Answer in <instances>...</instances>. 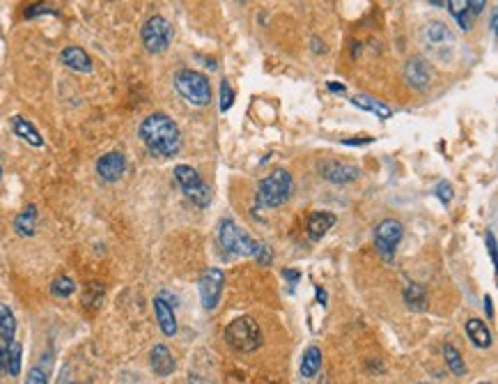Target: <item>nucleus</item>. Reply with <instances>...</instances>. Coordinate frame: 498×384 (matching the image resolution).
Returning <instances> with one entry per match:
<instances>
[{"instance_id": "7", "label": "nucleus", "mask_w": 498, "mask_h": 384, "mask_svg": "<svg viewBox=\"0 0 498 384\" xmlns=\"http://www.w3.org/2000/svg\"><path fill=\"white\" fill-rule=\"evenodd\" d=\"M175 179L181 186V191L186 193V198L193 200V205L207 207L211 202V189L204 184V179L197 175L195 168L186 166V163H179V166H175Z\"/></svg>"}, {"instance_id": "16", "label": "nucleus", "mask_w": 498, "mask_h": 384, "mask_svg": "<svg viewBox=\"0 0 498 384\" xmlns=\"http://www.w3.org/2000/svg\"><path fill=\"white\" fill-rule=\"evenodd\" d=\"M154 316H156V323H159L163 336L177 334V318H175V311H172V304H168V300H163L161 295L154 300Z\"/></svg>"}, {"instance_id": "24", "label": "nucleus", "mask_w": 498, "mask_h": 384, "mask_svg": "<svg viewBox=\"0 0 498 384\" xmlns=\"http://www.w3.org/2000/svg\"><path fill=\"white\" fill-rule=\"evenodd\" d=\"M469 3L471 0H448V12L453 14L462 30H471L473 23V19L469 17Z\"/></svg>"}, {"instance_id": "23", "label": "nucleus", "mask_w": 498, "mask_h": 384, "mask_svg": "<svg viewBox=\"0 0 498 384\" xmlns=\"http://www.w3.org/2000/svg\"><path fill=\"white\" fill-rule=\"evenodd\" d=\"M322 368V350L317 346H310L301 357V378L312 380Z\"/></svg>"}, {"instance_id": "31", "label": "nucleus", "mask_w": 498, "mask_h": 384, "mask_svg": "<svg viewBox=\"0 0 498 384\" xmlns=\"http://www.w3.org/2000/svg\"><path fill=\"white\" fill-rule=\"evenodd\" d=\"M434 193H437V198L444 202V205H450V200H453V186H450L448 179H441L437 184V189H434Z\"/></svg>"}, {"instance_id": "22", "label": "nucleus", "mask_w": 498, "mask_h": 384, "mask_svg": "<svg viewBox=\"0 0 498 384\" xmlns=\"http://www.w3.org/2000/svg\"><path fill=\"white\" fill-rule=\"evenodd\" d=\"M402 300H405L409 311H425L427 309V290L421 283H409L402 293Z\"/></svg>"}, {"instance_id": "10", "label": "nucleus", "mask_w": 498, "mask_h": 384, "mask_svg": "<svg viewBox=\"0 0 498 384\" xmlns=\"http://www.w3.org/2000/svg\"><path fill=\"white\" fill-rule=\"evenodd\" d=\"M223 286H225V274L218 267H209L202 274L197 288H200V300H202L204 311H213L218 307L220 295H223Z\"/></svg>"}, {"instance_id": "37", "label": "nucleus", "mask_w": 498, "mask_h": 384, "mask_svg": "<svg viewBox=\"0 0 498 384\" xmlns=\"http://www.w3.org/2000/svg\"><path fill=\"white\" fill-rule=\"evenodd\" d=\"M485 313H487V318H494V309H492V297H485Z\"/></svg>"}, {"instance_id": "21", "label": "nucleus", "mask_w": 498, "mask_h": 384, "mask_svg": "<svg viewBox=\"0 0 498 384\" xmlns=\"http://www.w3.org/2000/svg\"><path fill=\"white\" fill-rule=\"evenodd\" d=\"M14 230H17L21 237H33L37 230V207L28 205L23 212H19L17 219H14Z\"/></svg>"}, {"instance_id": "1", "label": "nucleus", "mask_w": 498, "mask_h": 384, "mask_svg": "<svg viewBox=\"0 0 498 384\" xmlns=\"http://www.w3.org/2000/svg\"><path fill=\"white\" fill-rule=\"evenodd\" d=\"M140 140L145 143L147 152L159 159H170L181 150V131L170 115L152 113L140 122Z\"/></svg>"}, {"instance_id": "25", "label": "nucleus", "mask_w": 498, "mask_h": 384, "mask_svg": "<svg viewBox=\"0 0 498 384\" xmlns=\"http://www.w3.org/2000/svg\"><path fill=\"white\" fill-rule=\"evenodd\" d=\"M21 359H23V348L19 341H10V348H7V362H5V371L17 378L21 375Z\"/></svg>"}, {"instance_id": "33", "label": "nucleus", "mask_w": 498, "mask_h": 384, "mask_svg": "<svg viewBox=\"0 0 498 384\" xmlns=\"http://www.w3.org/2000/svg\"><path fill=\"white\" fill-rule=\"evenodd\" d=\"M39 14H58L55 10H51V7H46V5H35V7H30V10H26V17L28 19H33V17H39Z\"/></svg>"}, {"instance_id": "30", "label": "nucleus", "mask_w": 498, "mask_h": 384, "mask_svg": "<svg viewBox=\"0 0 498 384\" xmlns=\"http://www.w3.org/2000/svg\"><path fill=\"white\" fill-rule=\"evenodd\" d=\"M26 384H49V371L42 366H35L28 371V378H26Z\"/></svg>"}, {"instance_id": "8", "label": "nucleus", "mask_w": 498, "mask_h": 384, "mask_svg": "<svg viewBox=\"0 0 498 384\" xmlns=\"http://www.w3.org/2000/svg\"><path fill=\"white\" fill-rule=\"evenodd\" d=\"M142 44L149 53H163L168 51V46L172 44V26L168 19L163 17H149L145 21V26L140 30Z\"/></svg>"}, {"instance_id": "38", "label": "nucleus", "mask_w": 498, "mask_h": 384, "mask_svg": "<svg viewBox=\"0 0 498 384\" xmlns=\"http://www.w3.org/2000/svg\"><path fill=\"white\" fill-rule=\"evenodd\" d=\"M329 90L331 92H345V85L338 81H329Z\"/></svg>"}, {"instance_id": "39", "label": "nucleus", "mask_w": 498, "mask_h": 384, "mask_svg": "<svg viewBox=\"0 0 498 384\" xmlns=\"http://www.w3.org/2000/svg\"><path fill=\"white\" fill-rule=\"evenodd\" d=\"M188 384H207V382H204V380L200 378V375L191 373V375H188Z\"/></svg>"}, {"instance_id": "45", "label": "nucleus", "mask_w": 498, "mask_h": 384, "mask_svg": "<svg viewBox=\"0 0 498 384\" xmlns=\"http://www.w3.org/2000/svg\"><path fill=\"white\" fill-rule=\"evenodd\" d=\"M421 384H427V382H421Z\"/></svg>"}, {"instance_id": "34", "label": "nucleus", "mask_w": 498, "mask_h": 384, "mask_svg": "<svg viewBox=\"0 0 498 384\" xmlns=\"http://www.w3.org/2000/svg\"><path fill=\"white\" fill-rule=\"evenodd\" d=\"M487 249H489V258H492V265H496V237L492 230H487Z\"/></svg>"}, {"instance_id": "9", "label": "nucleus", "mask_w": 498, "mask_h": 384, "mask_svg": "<svg viewBox=\"0 0 498 384\" xmlns=\"http://www.w3.org/2000/svg\"><path fill=\"white\" fill-rule=\"evenodd\" d=\"M402 235H405V226H402L398 219H384L382 223L377 226L375 230V246L377 253L384 258V260H393L395 251H398Z\"/></svg>"}, {"instance_id": "28", "label": "nucleus", "mask_w": 498, "mask_h": 384, "mask_svg": "<svg viewBox=\"0 0 498 384\" xmlns=\"http://www.w3.org/2000/svg\"><path fill=\"white\" fill-rule=\"evenodd\" d=\"M51 293L55 297H60V300H67V297H71V295L76 293V283L69 276H58V279L53 281Z\"/></svg>"}, {"instance_id": "41", "label": "nucleus", "mask_w": 498, "mask_h": 384, "mask_svg": "<svg viewBox=\"0 0 498 384\" xmlns=\"http://www.w3.org/2000/svg\"><path fill=\"white\" fill-rule=\"evenodd\" d=\"M446 0H432V5H444Z\"/></svg>"}, {"instance_id": "11", "label": "nucleus", "mask_w": 498, "mask_h": 384, "mask_svg": "<svg viewBox=\"0 0 498 384\" xmlns=\"http://www.w3.org/2000/svg\"><path fill=\"white\" fill-rule=\"evenodd\" d=\"M319 175L331 184H349L361 177V170L345 161H322Z\"/></svg>"}, {"instance_id": "44", "label": "nucleus", "mask_w": 498, "mask_h": 384, "mask_svg": "<svg viewBox=\"0 0 498 384\" xmlns=\"http://www.w3.org/2000/svg\"><path fill=\"white\" fill-rule=\"evenodd\" d=\"M478 384H492V382H478Z\"/></svg>"}, {"instance_id": "19", "label": "nucleus", "mask_w": 498, "mask_h": 384, "mask_svg": "<svg viewBox=\"0 0 498 384\" xmlns=\"http://www.w3.org/2000/svg\"><path fill=\"white\" fill-rule=\"evenodd\" d=\"M12 129H14V134L26 140L28 145H33V147H42V145H44L42 134H39V131L35 129V124L28 122L26 117L14 115V117H12Z\"/></svg>"}, {"instance_id": "14", "label": "nucleus", "mask_w": 498, "mask_h": 384, "mask_svg": "<svg viewBox=\"0 0 498 384\" xmlns=\"http://www.w3.org/2000/svg\"><path fill=\"white\" fill-rule=\"evenodd\" d=\"M149 366H152V371L159 375V378H168V375L175 373V357H172V352L165 348V346H154L152 352H149Z\"/></svg>"}, {"instance_id": "32", "label": "nucleus", "mask_w": 498, "mask_h": 384, "mask_svg": "<svg viewBox=\"0 0 498 384\" xmlns=\"http://www.w3.org/2000/svg\"><path fill=\"white\" fill-rule=\"evenodd\" d=\"M255 260L259 263V265H271V260H273V251H271V246L269 244H257V251H255Z\"/></svg>"}, {"instance_id": "3", "label": "nucleus", "mask_w": 498, "mask_h": 384, "mask_svg": "<svg viewBox=\"0 0 498 384\" xmlns=\"http://www.w3.org/2000/svg\"><path fill=\"white\" fill-rule=\"evenodd\" d=\"M294 182L285 168H276L273 173L259 179L257 184V205L259 207H280L289 198Z\"/></svg>"}, {"instance_id": "6", "label": "nucleus", "mask_w": 498, "mask_h": 384, "mask_svg": "<svg viewBox=\"0 0 498 384\" xmlns=\"http://www.w3.org/2000/svg\"><path fill=\"white\" fill-rule=\"evenodd\" d=\"M423 46L427 51L432 53L434 58L439 60H448L453 56V49H455V35L444 21H430L427 26L423 28Z\"/></svg>"}, {"instance_id": "40", "label": "nucleus", "mask_w": 498, "mask_h": 384, "mask_svg": "<svg viewBox=\"0 0 498 384\" xmlns=\"http://www.w3.org/2000/svg\"><path fill=\"white\" fill-rule=\"evenodd\" d=\"M496 19H498V14L492 12V21H489V23H492V33H494V35H496Z\"/></svg>"}, {"instance_id": "12", "label": "nucleus", "mask_w": 498, "mask_h": 384, "mask_svg": "<svg viewBox=\"0 0 498 384\" xmlns=\"http://www.w3.org/2000/svg\"><path fill=\"white\" fill-rule=\"evenodd\" d=\"M405 81L409 83V88H414V90H427V85L432 81V69L423 56H414L407 60Z\"/></svg>"}, {"instance_id": "17", "label": "nucleus", "mask_w": 498, "mask_h": 384, "mask_svg": "<svg viewBox=\"0 0 498 384\" xmlns=\"http://www.w3.org/2000/svg\"><path fill=\"white\" fill-rule=\"evenodd\" d=\"M335 214H331V212H315V214L308 219V237L312 242H319L324 235H326L331 228L335 226Z\"/></svg>"}, {"instance_id": "13", "label": "nucleus", "mask_w": 498, "mask_h": 384, "mask_svg": "<svg viewBox=\"0 0 498 384\" xmlns=\"http://www.w3.org/2000/svg\"><path fill=\"white\" fill-rule=\"evenodd\" d=\"M126 170V156L122 152H106L97 161V175L104 182H117Z\"/></svg>"}, {"instance_id": "26", "label": "nucleus", "mask_w": 498, "mask_h": 384, "mask_svg": "<svg viewBox=\"0 0 498 384\" xmlns=\"http://www.w3.org/2000/svg\"><path fill=\"white\" fill-rule=\"evenodd\" d=\"M14 334H17V318L7 304H0V339L12 341Z\"/></svg>"}, {"instance_id": "27", "label": "nucleus", "mask_w": 498, "mask_h": 384, "mask_svg": "<svg viewBox=\"0 0 498 384\" xmlns=\"http://www.w3.org/2000/svg\"><path fill=\"white\" fill-rule=\"evenodd\" d=\"M444 359H446V364L450 368V373H455V375H466V364H464V359L460 355V350H457L455 346H450V343H446L444 346Z\"/></svg>"}, {"instance_id": "2", "label": "nucleus", "mask_w": 498, "mask_h": 384, "mask_svg": "<svg viewBox=\"0 0 498 384\" xmlns=\"http://www.w3.org/2000/svg\"><path fill=\"white\" fill-rule=\"evenodd\" d=\"M175 88L186 104L195 108H204L211 101V85L209 78L195 69H179L175 74Z\"/></svg>"}, {"instance_id": "35", "label": "nucleus", "mask_w": 498, "mask_h": 384, "mask_svg": "<svg viewBox=\"0 0 498 384\" xmlns=\"http://www.w3.org/2000/svg\"><path fill=\"white\" fill-rule=\"evenodd\" d=\"M485 7H487V0H471V3H469L471 17H478V14H482V12H485Z\"/></svg>"}, {"instance_id": "18", "label": "nucleus", "mask_w": 498, "mask_h": 384, "mask_svg": "<svg viewBox=\"0 0 498 384\" xmlns=\"http://www.w3.org/2000/svg\"><path fill=\"white\" fill-rule=\"evenodd\" d=\"M466 334H469V339L473 341V346L476 348H492V332H489L487 323H482L480 318H469L466 320Z\"/></svg>"}, {"instance_id": "29", "label": "nucleus", "mask_w": 498, "mask_h": 384, "mask_svg": "<svg viewBox=\"0 0 498 384\" xmlns=\"http://www.w3.org/2000/svg\"><path fill=\"white\" fill-rule=\"evenodd\" d=\"M234 104V92L227 81H220V113H227Z\"/></svg>"}, {"instance_id": "4", "label": "nucleus", "mask_w": 498, "mask_h": 384, "mask_svg": "<svg viewBox=\"0 0 498 384\" xmlns=\"http://www.w3.org/2000/svg\"><path fill=\"white\" fill-rule=\"evenodd\" d=\"M225 341L236 352H255L262 348V332H259V325L255 320L241 316L227 325Z\"/></svg>"}, {"instance_id": "15", "label": "nucleus", "mask_w": 498, "mask_h": 384, "mask_svg": "<svg viewBox=\"0 0 498 384\" xmlns=\"http://www.w3.org/2000/svg\"><path fill=\"white\" fill-rule=\"evenodd\" d=\"M60 60H62V65L74 69V72H81V74L92 72V60L81 46H65L60 53Z\"/></svg>"}, {"instance_id": "42", "label": "nucleus", "mask_w": 498, "mask_h": 384, "mask_svg": "<svg viewBox=\"0 0 498 384\" xmlns=\"http://www.w3.org/2000/svg\"><path fill=\"white\" fill-rule=\"evenodd\" d=\"M62 384H81V382H62Z\"/></svg>"}, {"instance_id": "43", "label": "nucleus", "mask_w": 498, "mask_h": 384, "mask_svg": "<svg viewBox=\"0 0 498 384\" xmlns=\"http://www.w3.org/2000/svg\"><path fill=\"white\" fill-rule=\"evenodd\" d=\"M0 177H3V166H0Z\"/></svg>"}, {"instance_id": "5", "label": "nucleus", "mask_w": 498, "mask_h": 384, "mask_svg": "<svg viewBox=\"0 0 498 384\" xmlns=\"http://www.w3.org/2000/svg\"><path fill=\"white\" fill-rule=\"evenodd\" d=\"M218 242L230 256H255L259 244L248 232H243L232 219H223L218 223Z\"/></svg>"}, {"instance_id": "36", "label": "nucleus", "mask_w": 498, "mask_h": 384, "mask_svg": "<svg viewBox=\"0 0 498 384\" xmlns=\"http://www.w3.org/2000/svg\"><path fill=\"white\" fill-rule=\"evenodd\" d=\"M282 276L289 281V283H292V288H294V286L299 283V279H301V274H299V272H294V269H285V272H282Z\"/></svg>"}, {"instance_id": "20", "label": "nucleus", "mask_w": 498, "mask_h": 384, "mask_svg": "<svg viewBox=\"0 0 498 384\" xmlns=\"http://www.w3.org/2000/svg\"><path fill=\"white\" fill-rule=\"evenodd\" d=\"M352 104L356 108H363V111H368V113H375L379 120H388V117L393 115V108H388V106L384 104V101L372 99V97H368V95L352 97Z\"/></svg>"}]
</instances>
